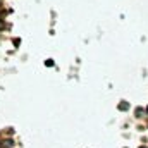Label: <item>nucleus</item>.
I'll use <instances>...</instances> for the list:
<instances>
[{
    "label": "nucleus",
    "mask_w": 148,
    "mask_h": 148,
    "mask_svg": "<svg viewBox=\"0 0 148 148\" xmlns=\"http://www.w3.org/2000/svg\"><path fill=\"white\" fill-rule=\"evenodd\" d=\"M119 109H121V110H127V109H129V105H127L126 102H122V103H119Z\"/></svg>",
    "instance_id": "obj_1"
},
{
    "label": "nucleus",
    "mask_w": 148,
    "mask_h": 148,
    "mask_svg": "<svg viewBox=\"0 0 148 148\" xmlns=\"http://www.w3.org/2000/svg\"><path fill=\"white\" fill-rule=\"evenodd\" d=\"M136 114H138V115H140V117H141V115H143V114H145V110H143V109H136Z\"/></svg>",
    "instance_id": "obj_2"
},
{
    "label": "nucleus",
    "mask_w": 148,
    "mask_h": 148,
    "mask_svg": "<svg viewBox=\"0 0 148 148\" xmlns=\"http://www.w3.org/2000/svg\"><path fill=\"white\" fill-rule=\"evenodd\" d=\"M0 29H3V21L0 19Z\"/></svg>",
    "instance_id": "obj_3"
},
{
    "label": "nucleus",
    "mask_w": 148,
    "mask_h": 148,
    "mask_svg": "<svg viewBox=\"0 0 148 148\" xmlns=\"http://www.w3.org/2000/svg\"><path fill=\"white\" fill-rule=\"evenodd\" d=\"M147 114H148V107H147Z\"/></svg>",
    "instance_id": "obj_4"
}]
</instances>
